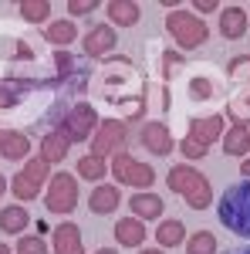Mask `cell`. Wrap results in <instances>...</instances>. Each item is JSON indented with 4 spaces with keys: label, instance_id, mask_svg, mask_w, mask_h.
Segmentation results:
<instances>
[{
    "label": "cell",
    "instance_id": "f546056e",
    "mask_svg": "<svg viewBox=\"0 0 250 254\" xmlns=\"http://www.w3.org/2000/svg\"><path fill=\"white\" fill-rule=\"evenodd\" d=\"M190 95L196 98V102L213 98V81H210V78H193V81H190Z\"/></svg>",
    "mask_w": 250,
    "mask_h": 254
},
{
    "label": "cell",
    "instance_id": "8d00e7d4",
    "mask_svg": "<svg viewBox=\"0 0 250 254\" xmlns=\"http://www.w3.org/2000/svg\"><path fill=\"white\" fill-rule=\"evenodd\" d=\"M240 173H244V176L250 180V159H244V163H240Z\"/></svg>",
    "mask_w": 250,
    "mask_h": 254
},
{
    "label": "cell",
    "instance_id": "1f68e13d",
    "mask_svg": "<svg viewBox=\"0 0 250 254\" xmlns=\"http://www.w3.org/2000/svg\"><path fill=\"white\" fill-rule=\"evenodd\" d=\"M68 10H71V14H78V17H85V14L98 10V0H68Z\"/></svg>",
    "mask_w": 250,
    "mask_h": 254
},
{
    "label": "cell",
    "instance_id": "4316f807",
    "mask_svg": "<svg viewBox=\"0 0 250 254\" xmlns=\"http://www.w3.org/2000/svg\"><path fill=\"white\" fill-rule=\"evenodd\" d=\"M20 88H24V81H3L0 85V109H14L20 102Z\"/></svg>",
    "mask_w": 250,
    "mask_h": 254
},
{
    "label": "cell",
    "instance_id": "cb8c5ba5",
    "mask_svg": "<svg viewBox=\"0 0 250 254\" xmlns=\"http://www.w3.org/2000/svg\"><path fill=\"white\" fill-rule=\"evenodd\" d=\"M17 10L24 20H31V24H44L48 14H51V3L48 0H17Z\"/></svg>",
    "mask_w": 250,
    "mask_h": 254
},
{
    "label": "cell",
    "instance_id": "5b68a950",
    "mask_svg": "<svg viewBox=\"0 0 250 254\" xmlns=\"http://www.w3.org/2000/svg\"><path fill=\"white\" fill-rule=\"evenodd\" d=\"M48 173H51V163H44L41 156L27 159L24 170H20V173L14 176V183H10V187H14V196H17V200H34V196L41 193Z\"/></svg>",
    "mask_w": 250,
    "mask_h": 254
},
{
    "label": "cell",
    "instance_id": "4dcf8cb0",
    "mask_svg": "<svg viewBox=\"0 0 250 254\" xmlns=\"http://www.w3.org/2000/svg\"><path fill=\"white\" fill-rule=\"evenodd\" d=\"M230 78H250V55L230 61Z\"/></svg>",
    "mask_w": 250,
    "mask_h": 254
},
{
    "label": "cell",
    "instance_id": "52a82bcc",
    "mask_svg": "<svg viewBox=\"0 0 250 254\" xmlns=\"http://www.w3.org/2000/svg\"><path fill=\"white\" fill-rule=\"evenodd\" d=\"M95 126H98L95 109H92L88 102H78L75 109L61 119V136L68 139V142H85V139L92 136V129H95Z\"/></svg>",
    "mask_w": 250,
    "mask_h": 254
},
{
    "label": "cell",
    "instance_id": "7a4b0ae2",
    "mask_svg": "<svg viewBox=\"0 0 250 254\" xmlns=\"http://www.w3.org/2000/svg\"><path fill=\"white\" fill-rule=\"evenodd\" d=\"M166 183H169L173 193H179L190 203L193 210H206L210 207L213 190H210V180L200 173V170H193V166H173L166 173Z\"/></svg>",
    "mask_w": 250,
    "mask_h": 254
},
{
    "label": "cell",
    "instance_id": "d590c367",
    "mask_svg": "<svg viewBox=\"0 0 250 254\" xmlns=\"http://www.w3.org/2000/svg\"><path fill=\"white\" fill-rule=\"evenodd\" d=\"M48 231H51V224H44V217H41V220H38V234L44 237V234H48Z\"/></svg>",
    "mask_w": 250,
    "mask_h": 254
},
{
    "label": "cell",
    "instance_id": "ba28073f",
    "mask_svg": "<svg viewBox=\"0 0 250 254\" xmlns=\"http://www.w3.org/2000/svg\"><path fill=\"white\" fill-rule=\"evenodd\" d=\"M129 136V126L122 122V119H105L101 126H98L95 139H92V156L105 159V156H115V149L125 142Z\"/></svg>",
    "mask_w": 250,
    "mask_h": 254
},
{
    "label": "cell",
    "instance_id": "83f0119b",
    "mask_svg": "<svg viewBox=\"0 0 250 254\" xmlns=\"http://www.w3.org/2000/svg\"><path fill=\"white\" fill-rule=\"evenodd\" d=\"M17 254H48L44 237H20L17 241Z\"/></svg>",
    "mask_w": 250,
    "mask_h": 254
},
{
    "label": "cell",
    "instance_id": "60d3db41",
    "mask_svg": "<svg viewBox=\"0 0 250 254\" xmlns=\"http://www.w3.org/2000/svg\"><path fill=\"white\" fill-rule=\"evenodd\" d=\"M233 254H250V248H244V251H233Z\"/></svg>",
    "mask_w": 250,
    "mask_h": 254
},
{
    "label": "cell",
    "instance_id": "277c9868",
    "mask_svg": "<svg viewBox=\"0 0 250 254\" xmlns=\"http://www.w3.org/2000/svg\"><path fill=\"white\" fill-rule=\"evenodd\" d=\"M44 207L51 214H71L78 207V180L71 173H54L51 176V187L44 196Z\"/></svg>",
    "mask_w": 250,
    "mask_h": 254
},
{
    "label": "cell",
    "instance_id": "8992f818",
    "mask_svg": "<svg viewBox=\"0 0 250 254\" xmlns=\"http://www.w3.org/2000/svg\"><path fill=\"white\" fill-rule=\"evenodd\" d=\"M112 173H115L118 183H125V187H139V190H146V187H152V166H146V163H139L132 153H115L112 156Z\"/></svg>",
    "mask_w": 250,
    "mask_h": 254
},
{
    "label": "cell",
    "instance_id": "603a6c76",
    "mask_svg": "<svg viewBox=\"0 0 250 254\" xmlns=\"http://www.w3.org/2000/svg\"><path fill=\"white\" fill-rule=\"evenodd\" d=\"M108 17L115 20V24L132 27L135 20H139V3H132V0H112L108 3Z\"/></svg>",
    "mask_w": 250,
    "mask_h": 254
},
{
    "label": "cell",
    "instance_id": "ac0fdd59",
    "mask_svg": "<svg viewBox=\"0 0 250 254\" xmlns=\"http://www.w3.org/2000/svg\"><path fill=\"white\" fill-rule=\"evenodd\" d=\"M27 224H31L27 207H17V203H14V207H3V210H0V231H3V234H20Z\"/></svg>",
    "mask_w": 250,
    "mask_h": 254
},
{
    "label": "cell",
    "instance_id": "e0dca14e",
    "mask_svg": "<svg viewBox=\"0 0 250 254\" xmlns=\"http://www.w3.org/2000/svg\"><path fill=\"white\" fill-rule=\"evenodd\" d=\"M118 203H122V196H118L115 187H95V190H92V196H88L92 214H112Z\"/></svg>",
    "mask_w": 250,
    "mask_h": 254
},
{
    "label": "cell",
    "instance_id": "3957f363",
    "mask_svg": "<svg viewBox=\"0 0 250 254\" xmlns=\"http://www.w3.org/2000/svg\"><path fill=\"white\" fill-rule=\"evenodd\" d=\"M166 31L176 38V44H179L183 51H193V48H200L203 41L210 38L206 20H200L196 14H190V10H173V14L166 17Z\"/></svg>",
    "mask_w": 250,
    "mask_h": 254
},
{
    "label": "cell",
    "instance_id": "44dd1931",
    "mask_svg": "<svg viewBox=\"0 0 250 254\" xmlns=\"http://www.w3.org/2000/svg\"><path fill=\"white\" fill-rule=\"evenodd\" d=\"M223 149H227V156H244L250 149V132H247V126H233L230 132L223 136Z\"/></svg>",
    "mask_w": 250,
    "mask_h": 254
},
{
    "label": "cell",
    "instance_id": "30bf717a",
    "mask_svg": "<svg viewBox=\"0 0 250 254\" xmlns=\"http://www.w3.org/2000/svg\"><path fill=\"white\" fill-rule=\"evenodd\" d=\"M81 48H85L88 58H101V55H108V51L115 48V31H112L108 24H98V27H92V31L85 34Z\"/></svg>",
    "mask_w": 250,
    "mask_h": 254
},
{
    "label": "cell",
    "instance_id": "484cf974",
    "mask_svg": "<svg viewBox=\"0 0 250 254\" xmlns=\"http://www.w3.org/2000/svg\"><path fill=\"white\" fill-rule=\"evenodd\" d=\"M186 254H216V237L210 231H196L186 244Z\"/></svg>",
    "mask_w": 250,
    "mask_h": 254
},
{
    "label": "cell",
    "instance_id": "7402d4cb",
    "mask_svg": "<svg viewBox=\"0 0 250 254\" xmlns=\"http://www.w3.org/2000/svg\"><path fill=\"white\" fill-rule=\"evenodd\" d=\"M44 38L51 41V44H58V48H64V44H71V41L78 38V27L71 20H54V24H48Z\"/></svg>",
    "mask_w": 250,
    "mask_h": 254
},
{
    "label": "cell",
    "instance_id": "9a60e30c",
    "mask_svg": "<svg viewBox=\"0 0 250 254\" xmlns=\"http://www.w3.org/2000/svg\"><path fill=\"white\" fill-rule=\"evenodd\" d=\"M129 207H132V214L139 220H155V217H162V210H166V203L155 193H135L129 200Z\"/></svg>",
    "mask_w": 250,
    "mask_h": 254
},
{
    "label": "cell",
    "instance_id": "5bb4252c",
    "mask_svg": "<svg viewBox=\"0 0 250 254\" xmlns=\"http://www.w3.org/2000/svg\"><path fill=\"white\" fill-rule=\"evenodd\" d=\"M220 34L223 38H244L247 34V10H240V7H227V10H220Z\"/></svg>",
    "mask_w": 250,
    "mask_h": 254
},
{
    "label": "cell",
    "instance_id": "f35d334b",
    "mask_svg": "<svg viewBox=\"0 0 250 254\" xmlns=\"http://www.w3.org/2000/svg\"><path fill=\"white\" fill-rule=\"evenodd\" d=\"M0 254H14V251H10V248H7V244H0Z\"/></svg>",
    "mask_w": 250,
    "mask_h": 254
},
{
    "label": "cell",
    "instance_id": "d4e9b609",
    "mask_svg": "<svg viewBox=\"0 0 250 254\" xmlns=\"http://www.w3.org/2000/svg\"><path fill=\"white\" fill-rule=\"evenodd\" d=\"M108 173V166H105V159L98 156H81L78 159V176H85V180H101V176Z\"/></svg>",
    "mask_w": 250,
    "mask_h": 254
},
{
    "label": "cell",
    "instance_id": "4fadbf2b",
    "mask_svg": "<svg viewBox=\"0 0 250 254\" xmlns=\"http://www.w3.org/2000/svg\"><path fill=\"white\" fill-rule=\"evenodd\" d=\"M31 153V139L14 129H0V156L3 159H24Z\"/></svg>",
    "mask_w": 250,
    "mask_h": 254
},
{
    "label": "cell",
    "instance_id": "f1b7e54d",
    "mask_svg": "<svg viewBox=\"0 0 250 254\" xmlns=\"http://www.w3.org/2000/svg\"><path fill=\"white\" fill-rule=\"evenodd\" d=\"M179 68H183V58H179V51H162V78H173Z\"/></svg>",
    "mask_w": 250,
    "mask_h": 254
},
{
    "label": "cell",
    "instance_id": "d6986e66",
    "mask_svg": "<svg viewBox=\"0 0 250 254\" xmlns=\"http://www.w3.org/2000/svg\"><path fill=\"white\" fill-rule=\"evenodd\" d=\"M155 241L162 244V248H179L183 241H186V224L183 220H162L159 227H155Z\"/></svg>",
    "mask_w": 250,
    "mask_h": 254
},
{
    "label": "cell",
    "instance_id": "8fae6325",
    "mask_svg": "<svg viewBox=\"0 0 250 254\" xmlns=\"http://www.w3.org/2000/svg\"><path fill=\"white\" fill-rule=\"evenodd\" d=\"M223 136V116H206V119H190V139L200 146H210Z\"/></svg>",
    "mask_w": 250,
    "mask_h": 254
},
{
    "label": "cell",
    "instance_id": "e575fe53",
    "mask_svg": "<svg viewBox=\"0 0 250 254\" xmlns=\"http://www.w3.org/2000/svg\"><path fill=\"white\" fill-rule=\"evenodd\" d=\"M193 7H196V10H206V14H210V10H216L220 3H216V0H196Z\"/></svg>",
    "mask_w": 250,
    "mask_h": 254
},
{
    "label": "cell",
    "instance_id": "74e56055",
    "mask_svg": "<svg viewBox=\"0 0 250 254\" xmlns=\"http://www.w3.org/2000/svg\"><path fill=\"white\" fill-rule=\"evenodd\" d=\"M3 190H7V180H3V176H0V196H3Z\"/></svg>",
    "mask_w": 250,
    "mask_h": 254
},
{
    "label": "cell",
    "instance_id": "2e32d148",
    "mask_svg": "<svg viewBox=\"0 0 250 254\" xmlns=\"http://www.w3.org/2000/svg\"><path fill=\"white\" fill-rule=\"evenodd\" d=\"M115 241H118V244H125V248H139V244L146 241V227H142V220H139V217H125V220H118V224H115Z\"/></svg>",
    "mask_w": 250,
    "mask_h": 254
},
{
    "label": "cell",
    "instance_id": "7c38bea8",
    "mask_svg": "<svg viewBox=\"0 0 250 254\" xmlns=\"http://www.w3.org/2000/svg\"><path fill=\"white\" fill-rule=\"evenodd\" d=\"M54 254H85L78 224H58L54 227Z\"/></svg>",
    "mask_w": 250,
    "mask_h": 254
},
{
    "label": "cell",
    "instance_id": "836d02e7",
    "mask_svg": "<svg viewBox=\"0 0 250 254\" xmlns=\"http://www.w3.org/2000/svg\"><path fill=\"white\" fill-rule=\"evenodd\" d=\"M54 64H58V71L61 75H71V71H75V58H71V55H68V51H54Z\"/></svg>",
    "mask_w": 250,
    "mask_h": 254
},
{
    "label": "cell",
    "instance_id": "ab89813d",
    "mask_svg": "<svg viewBox=\"0 0 250 254\" xmlns=\"http://www.w3.org/2000/svg\"><path fill=\"white\" fill-rule=\"evenodd\" d=\"M98 254H115V251L112 248H98Z\"/></svg>",
    "mask_w": 250,
    "mask_h": 254
},
{
    "label": "cell",
    "instance_id": "d6a6232c",
    "mask_svg": "<svg viewBox=\"0 0 250 254\" xmlns=\"http://www.w3.org/2000/svg\"><path fill=\"white\" fill-rule=\"evenodd\" d=\"M179 149H183V153H186V156L190 159H200V156H206V146H200V142H196V139H183V142H179Z\"/></svg>",
    "mask_w": 250,
    "mask_h": 254
},
{
    "label": "cell",
    "instance_id": "b9f144b4",
    "mask_svg": "<svg viewBox=\"0 0 250 254\" xmlns=\"http://www.w3.org/2000/svg\"><path fill=\"white\" fill-rule=\"evenodd\" d=\"M142 254H162V251H142Z\"/></svg>",
    "mask_w": 250,
    "mask_h": 254
},
{
    "label": "cell",
    "instance_id": "ffe728a7",
    "mask_svg": "<svg viewBox=\"0 0 250 254\" xmlns=\"http://www.w3.org/2000/svg\"><path fill=\"white\" fill-rule=\"evenodd\" d=\"M64 156H68V139L61 132H51V136L41 139V159L44 163H61Z\"/></svg>",
    "mask_w": 250,
    "mask_h": 254
},
{
    "label": "cell",
    "instance_id": "9c48e42d",
    "mask_svg": "<svg viewBox=\"0 0 250 254\" xmlns=\"http://www.w3.org/2000/svg\"><path fill=\"white\" fill-rule=\"evenodd\" d=\"M142 146H146L149 153H155V156H169L176 142H173L169 129H166L162 122H146V126H142Z\"/></svg>",
    "mask_w": 250,
    "mask_h": 254
},
{
    "label": "cell",
    "instance_id": "6da1fadb",
    "mask_svg": "<svg viewBox=\"0 0 250 254\" xmlns=\"http://www.w3.org/2000/svg\"><path fill=\"white\" fill-rule=\"evenodd\" d=\"M216 214L230 234L250 241V180H240V183L223 190L220 203H216Z\"/></svg>",
    "mask_w": 250,
    "mask_h": 254
}]
</instances>
